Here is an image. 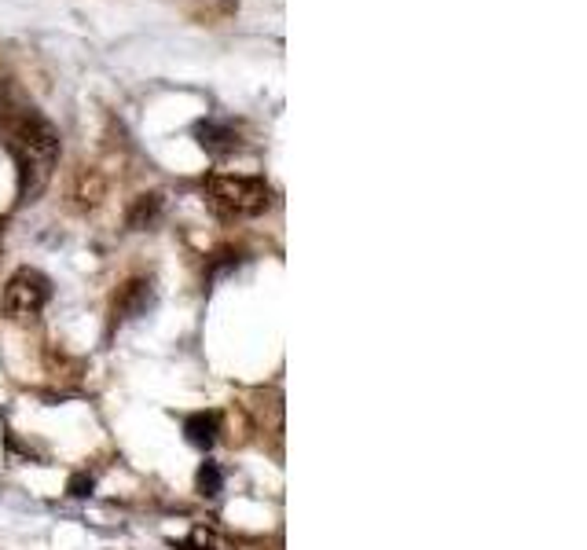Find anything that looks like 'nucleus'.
<instances>
[{
	"mask_svg": "<svg viewBox=\"0 0 587 550\" xmlns=\"http://www.w3.org/2000/svg\"><path fill=\"white\" fill-rule=\"evenodd\" d=\"M0 140L12 151L19 170V202H37L60 161V133L33 103H0Z\"/></svg>",
	"mask_w": 587,
	"mask_h": 550,
	"instance_id": "obj_1",
	"label": "nucleus"
},
{
	"mask_svg": "<svg viewBox=\"0 0 587 550\" xmlns=\"http://www.w3.org/2000/svg\"><path fill=\"white\" fill-rule=\"evenodd\" d=\"M202 195L213 213H221L225 220H246L261 216L272 206V188L261 177H232V173H213L202 180Z\"/></svg>",
	"mask_w": 587,
	"mask_h": 550,
	"instance_id": "obj_2",
	"label": "nucleus"
},
{
	"mask_svg": "<svg viewBox=\"0 0 587 550\" xmlns=\"http://www.w3.org/2000/svg\"><path fill=\"white\" fill-rule=\"evenodd\" d=\"M48 298H51L48 275H41L37 268H19L5 287V312L12 319H33V316H41Z\"/></svg>",
	"mask_w": 587,
	"mask_h": 550,
	"instance_id": "obj_3",
	"label": "nucleus"
},
{
	"mask_svg": "<svg viewBox=\"0 0 587 550\" xmlns=\"http://www.w3.org/2000/svg\"><path fill=\"white\" fill-rule=\"evenodd\" d=\"M151 305H154V287H151V280H129L122 290H118V298H115V326H122V323H129V319H140V316H147L151 312Z\"/></svg>",
	"mask_w": 587,
	"mask_h": 550,
	"instance_id": "obj_4",
	"label": "nucleus"
},
{
	"mask_svg": "<svg viewBox=\"0 0 587 550\" xmlns=\"http://www.w3.org/2000/svg\"><path fill=\"white\" fill-rule=\"evenodd\" d=\"M195 136L202 143L206 154L213 158H228L235 151H243V140H239V129L232 122H198L195 125Z\"/></svg>",
	"mask_w": 587,
	"mask_h": 550,
	"instance_id": "obj_5",
	"label": "nucleus"
},
{
	"mask_svg": "<svg viewBox=\"0 0 587 550\" xmlns=\"http://www.w3.org/2000/svg\"><path fill=\"white\" fill-rule=\"evenodd\" d=\"M217 433H221V415L217 411H198L184 422V436L188 445L198 448V452H209L213 445H217Z\"/></svg>",
	"mask_w": 587,
	"mask_h": 550,
	"instance_id": "obj_6",
	"label": "nucleus"
},
{
	"mask_svg": "<svg viewBox=\"0 0 587 550\" xmlns=\"http://www.w3.org/2000/svg\"><path fill=\"white\" fill-rule=\"evenodd\" d=\"M158 213H162V195H140L136 198V206L129 209V228H151L154 220H158Z\"/></svg>",
	"mask_w": 587,
	"mask_h": 550,
	"instance_id": "obj_7",
	"label": "nucleus"
},
{
	"mask_svg": "<svg viewBox=\"0 0 587 550\" xmlns=\"http://www.w3.org/2000/svg\"><path fill=\"white\" fill-rule=\"evenodd\" d=\"M180 550H232V543L213 528H191L188 539L180 543Z\"/></svg>",
	"mask_w": 587,
	"mask_h": 550,
	"instance_id": "obj_8",
	"label": "nucleus"
},
{
	"mask_svg": "<svg viewBox=\"0 0 587 550\" xmlns=\"http://www.w3.org/2000/svg\"><path fill=\"white\" fill-rule=\"evenodd\" d=\"M195 488H198V495H206V500H217L221 488H225V477H221L217 463H202V466H198V473H195Z\"/></svg>",
	"mask_w": 587,
	"mask_h": 550,
	"instance_id": "obj_9",
	"label": "nucleus"
},
{
	"mask_svg": "<svg viewBox=\"0 0 587 550\" xmlns=\"http://www.w3.org/2000/svg\"><path fill=\"white\" fill-rule=\"evenodd\" d=\"M67 491L74 495V500H88V495L96 491V477H92V473H74V477L67 481Z\"/></svg>",
	"mask_w": 587,
	"mask_h": 550,
	"instance_id": "obj_10",
	"label": "nucleus"
},
{
	"mask_svg": "<svg viewBox=\"0 0 587 550\" xmlns=\"http://www.w3.org/2000/svg\"><path fill=\"white\" fill-rule=\"evenodd\" d=\"M0 235H5V225H0Z\"/></svg>",
	"mask_w": 587,
	"mask_h": 550,
	"instance_id": "obj_11",
	"label": "nucleus"
}]
</instances>
